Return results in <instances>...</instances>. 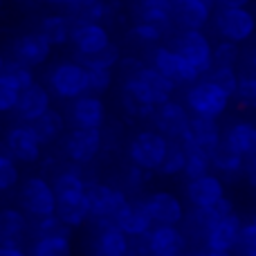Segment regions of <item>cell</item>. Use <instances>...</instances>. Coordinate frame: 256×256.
<instances>
[{"mask_svg":"<svg viewBox=\"0 0 256 256\" xmlns=\"http://www.w3.org/2000/svg\"><path fill=\"white\" fill-rule=\"evenodd\" d=\"M86 184L84 178L74 171H63L56 176L52 189L56 198V209L54 216L66 227H79L90 218L88 200H86Z\"/></svg>","mask_w":256,"mask_h":256,"instance_id":"6da1fadb","label":"cell"},{"mask_svg":"<svg viewBox=\"0 0 256 256\" xmlns=\"http://www.w3.org/2000/svg\"><path fill=\"white\" fill-rule=\"evenodd\" d=\"M86 200H88V212L94 222H115L117 214L126 207L128 198L124 191L115 186L102 184V182H90L86 184Z\"/></svg>","mask_w":256,"mask_h":256,"instance_id":"7a4b0ae2","label":"cell"},{"mask_svg":"<svg viewBox=\"0 0 256 256\" xmlns=\"http://www.w3.org/2000/svg\"><path fill=\"white\" fill-rule=\"evenodd\" d=\"M214 27L222 40L238 45L252 38L256 32V18L252 12H248V7H218L214 16Z\"/></svg>","mask_w":256,"mask_h":256,"instance_id":"3957f363","label":"cell"},{"mask_svg":"<svg viewBox=\"0 0 256 256\" xmlns=\"http://www.w3.org/2000/svg\"><path fill=\"white\" fill-rule=\"evenodd\" d=\"M168 140L160 135L158 130H142L132 137L130 146H128V155H130L132 166L142 168V171H158L160 164L166 153Z\"/></svg>","mask_w":256,"mask_h":256,"instance_id":"277c9868","label":"cell"},{"mask_svg":"<svg viewBox=\"0 0 256 256\" xmlns=\"http://www.w3.org/2000/svg\"><path fill=\"white\" fill-rule=\"evenodd\" d=\"M173 52H178L184 61H189L200 74H207L214 68L212 50L214 45L200 30H182L173 40Z\"/></svg>","mask_w":256,"mask_h":256,"instance_id":"5b68a950","label":"cell"},{"mask_svg":"<svg viewBox=\"0 0 256 256\" xmlns=\"http://www.w3.org/2000/svg\"><path fill=\"white\" fill-rule=\"evenodd\" d=\"M150 68L166 76L173 86H194L202 76L189 61H184L171 48H155V52L150 54Z\"/></svg>","mask_w":256,"mask_h":256,"instance_id":"8992f818","label":"cell"},{"mask_svg":"<svg viewBox=\"0 0 256 256\" xmlns=\"http://www.w3.org/2000/svg\"><path fill=\"white\" fill-rule=\"evenodd\" d=\"M230 97L225 92L212 86L209 81H196L189 90H186V106L194 112V117H209L216 120L227 110Z\"/></svg>","mask_w":256,"mask_h":256,"instance_id":"52a82bcc","label":"cell"},{"mask_svg":"<svg viewBox=\"0 0 256 256\" xmlns=\"http://www.w3.org/2000/svg\"><path fill=\"white\" fill-rule=\"evenodd\" d=\"M20 207L25 209L22 214H30L32 218H45L52 216L56 209V198L54 189L45 178H27L20 186Z\"/></svg>","mask_w":256,"mask_h":256,"instance_id":"ba28073f","label":"cell"},{"mask_svg":"<svg viewBox=\"0 0 256 256\" xmlns=\"http://www.w3.org/2000/svg\"><path fill=\"white\" fill-rule=\"evenodd\" d=\"M50 88L61 99H76L81 94H88V72L76 61L58 63L50 72Z\"/></svg>","mask_w":256,"mask_h":256,"instance_id":"9c48e42d","label":"cell"},{"mask_svg":"<svg viewBox=\"0 0 256 256\" xmlns=\"http://www.w3.org/2000/svg\"><path fill=\"white\" fill-rule=\"evenodd\" d=\"M4 148H7L9 158H14L16 162L34 164V162H38L43 144L38 142V137H36V132L32 130L30 124H20L7 130V135H4Z\"/></svg>","mask_w":256,"mask_h":256,"instance_id":"30bf717a","label":"cell"},{"mask_svg":"<svg viewBox=\"0 0 256 256\" xmlns=\"http://www.w3.org/2000/svg\"><path fill=\"white\" fill-rule=\"evenodd\" d=\"M148 256H182L186 250V236L178 225H158L144 236Z\"/></svg>","mask_w":256,"mask_h":256,"instance_id":"8fae6325","label":"cell"},{"mask_svg":"<svg viewBox=\"0 0 256 256\" xmlns=\"http://www.w3.org/2000/svg\"><path fill=\"white\" fill-rule=\"evenodd\" d=\"M104 144L102 128H74L66 137V153L72 162L88 164L99 155Z\"/></svg>","mask_w":256,"mask_h":256,"instance_id":"7c38bea8","label":"cell"},{"mask_svg":"<svg viewBox=\"0 0 256 256\" xmlns=\"http://www.w3.org/2000/svg\"><path fill=\"white\" fill-rule=\"evenodd\" d=\"M189 110L178 102H164L160 106H155L153 110V122L158 126V132L168 140H180L184 135V130L189 128Z\"/></svg>","mask_w":256,"mask_h":256,"instance_id":"4fadbf2b","label":"cell"},{"mask_svg":"<svg viewBox=\"0 0 256 256\" xmlns=\"http://www.w3.org/2000/svg\"><path fill=\"white\" fill-rule=\"evenodd\" d=\"M144 204L158 225H180L184 220V207L171 191H155L144 200Z\"/></svg>","mask_w":256,"mask_h":256,"instance_id":"5bb4252c","label":"cell"},{"mask_svg":"<svg viewBox=\"0 0 256 256\" xmlns=\"http://www.w3.org/2000/svg\"><path fill=\"white\" fill-rule=\"evenodd\" d=\"M50 54H52V48H50L48 40H45L38 32L22 34L12 43V56H14L12 61H18L27 68L43 66L50 58Z\"/></svg>","mask_w":256,"mask_h":256,"instance_id":"9a60e30c","label":"cell"},{"mask_svg":"<svg viewBox=\"0 0 256 256\" xmlns=\"http://www.w3.org/2000/svg\"><path fill=\"white\" fill-rule=\"evenodd\" d=\"M99 230L94 232L90 252L92 256H128L130 240L115 222H97Z\"/></svg>","mask_w":256,"mask_h":256,"instance_id":"2e32d148","label":"cell"},{"mask_svg":"<svg viewBox=\"0 0 256 256\" xmlns=\"http://www.w3.org/2000/svg\"><path fill=\"white\" fill-rule=\"evenodd\" d=\"M240 227H243V220H240L238 214H230V216H222L214 222L212 227L204 234V245L212 250H222V252H234L236 240H238Z\"/></svg>","mask_w":256,"mask_h":256,"instance_id":"e0dca14e","label":"cell"},{"mask_svg":"<svg viewBox=\"0 0 256 256\" xmlns=\"http://www.w3.org/2000/svg\"><path fill=\"white\" fill-rule=\"evenodd\" d=\"M186 198L196 209H209L225 198V184L218 176H200L196 180H189L186 184Z\"/></svg>","mask_w":256,"mask_h":256,"instance_id":"ac0fdd59","label":"cell"},{"mask_svg":"<svg viewBox=\"0 0 256 256\" xmlns=\"http://www.w3.org/2000/svg\"><path fill=\"white\" fill-rule=\"evenodd\" d=\"M70 40L74 45L76 56H86L106 48L110 43V36L102 22H81V25H72Z\"/></svg>","mask_w":256,"mask_h":256,"instance_id":"d6986e66","label":"cell"},{"mask_svg":"<svg viewBox=\"0 0 256 256\" xmlns=\"http://www.w3.org/2000/svg\"><path fill=\"white\" fill-rule=\"evenodd\" d=\"M115 225L124 232L128 238H140V236H146L153 230V218H150L144 200H135V202L128 200L126 207L117 214Z\"/></svg>","mask_w":256,"mask_h":256,"instance_id":"ffe728a7","label":"cell"},{"mask_svg":"<svg viewBox=\"0 0 256 256\" xmlns=\"http://www.w3.org/2000/svg\"><path fill=\"white\" fill-rule=\"evenodd\" d=\"M70 120L74 128H102L104 120H106V106H104L102 97L81 94V97L72 99Z\"/></svg>","mask_w":256,"mask_h":256,"instance_id":"44dd1931","label":"cell"},{"mask_svg":"<svg viewBox=\"0 0 256 256\" xmlns=\"http://www.w3.org/2000/svg\"><path fill=\"white\" fill-rule=\"evenodd\" d=\"M212 18V7L198 0H173L171 2V20L182 30H202Z\"/></svg>","mask_w":256,"mask_h":256,"instance_id":"7402d4cb","label":"cell"},{"mask_svg":"<svg viewBox=\"0 0 256 256\" xmlns=\"http://www.w3.org/2000/svg\"><path fill=\"white\" fill-rule=\"evenodd\" d=\"M16 115L20 117L22 122H27V124H32L34 120H38L43 112L50 110V92L43 88L40 84H32L30 88L20 90V94H18V102H16Z\"/></svg>","mask_w":256,"mask_h":256,"instance_id":"603a6c76","label":"cell"},{"mask_svg":"<svg viewBox=\"0 0 256 256\" xmlns=\"http://www.w3.org/2000/svg\"><path fill=\"white\" fill-rule=\"evenodd\" d=\"M180 142H189V144L212 153L222 142L220 126H218L216 120H209V117H194V120H189V128H186L184 135L180 137Z\"/></svg>","mask_w":256,"mask_h":256,"instance_id":"cb8c5ba5","label":"cell"},{"mask_svg":"<svg viewBox=\"0 0 256 256\" xmlns=\"http://www.w3.org/2000/svg\"><path fill=\"white\" fill-rule=\"evenodd\" d=\"M27 234V216L20 209H0V245H20Z\"/></svg>","mask_w":256,"mask_h":256,"instance_id":"d4e9b609","label":"cell"},{"mask_svg":"<svg viewBox=\"0 0 256 256\" xmlns=\"http://www.w3.org/2000/svg\"><path fill=\"white\" fill-rule=\"evenodd\" d=\"M171 2L173 0H135L132 14L137 22H155L162 27H171Z\"/></svg>","mask_w":256,"mask_h":256,"instance_id":"484cf974","label":"cell"},{"mask_svg":"<svg viewBox=\"0 0 256 256\" xmlns=\"http://www.w3.org/2000/svg\"><path fill=\"white\" fill-rule=\"evenodd\" d=\"M225 144L230 146L232 150H236L243 160L256 155V124H250V122H238V124H234L227 130Z\"/></svg>","mask_w":256,"mask_h":256,"instance_id":"4316f807","label":"cell"},{"mask_svg":"<svg viewBox=\"0 0 256 256\" xmlns=\"http://www.w3.org/2000/svg\"><path fill=\"white\" fill-rule=\"evenodd\" d=\"M70 32H72V22L68 16H45L38 25V34L48 40L50 48L54 45H66L70 40Z\"/></svg>","mask_w":256,"mask_h":256,"instance_id":"83f0119b","label":"cell"},{"mask_svg":"<svg viewBox=\"0 0 256 256\" xmlns=\"http://www.w3.org/2000/svg\"><path fill=\"white\" fill-rule=\"evenodd\" d=\"M30 126H32V130L36 132V137H38L40 144H52V142L63 132V128H66V122H63L61 112L50 108L48 112H43V115H40L38 120L32 122Z\"/></svg>","mask_w":256,"mask_h":256,"instance_id":"f1b7e54d","label":"cell"},{"mask_svg":"<svg viewBox=\"0 0 256 256\" xmlns=\"http://www.w3.org/2000/svg\"><path fill=\"white\" fill-rule=\"evenodd\" d=\"M182 148H184V176L189 180H196L200 176H207L209 168H212V158H209L207 150L198 148V146L189 144V142H180Z\"/></svg>","mask_w":256,"mask_h":256,"instance_id":"f546056e","label":"cell"},{"mask_svg":"<svg viewBox=\"0 0 256 256\" xmlns=\"http://www.w3.org/2000/svg\"><path fill=\"white\" fill-rule=\"evenodd\" d=\"M209 158H212V166L218 168L220 173H225V176H238L243 171V158L236 150H232L225 142H220L209 153Z\"/></svg>","mask_w":256,"mask_h":256,"instance_id":"4dcf8cb0","label":"cell"},{"mask_svg":"<svg viewBox=\"0 0 256 256\" xmlns=\"http://www.w3.org/2000/svg\"><path fill=\"white\" fill-rule=\"evenodd\" d=\"M30 256H72L70 236H43V238H34Z\"/></svg>","mask_w":256,"mask_h":256,"instance_id":"1f68e13d","label":"cell"},{"mask_svg":"<svg viewBox=\"0 0 256 256\" xmlns=\"http://www.w3.org/2000/svg\"><path fill=\"white\" fill-rule=\"evenodd\" d=\"M76 63L84 66L86 70H112L120 63V48L115 43H108L104 50L86 56H76Z\"/></svg>","mask_w":256,"mask_h":256,"instance_id":"d6a6232c","label":"cell"},{"mask_svg":"<svg viewBox=\"0 0 256 256\" xmlns=\"http://www.w3.org/2000/svg\"><path fill=\"white\" fill-rule=\"evenodd\" d=\"M212 86H216L220 92H225L227 97H234L236 94V86H238V74H236L234 68H225V66H216L207 72V79Z\"/></svg>","mask_w":256,"mask_h":256,"instance_id":"836d02e7","label":"cell"},{"mask_svg":"<svg viewBox=\"0 0 256 256\" xmlns=\"http://www.w3.org/2000/svg\"><path fill=\"white\" fill-rule=\"evenodd\" d=\"M106 14L104 0H84L81 4L72 7L70 22L72 25H81V22H99Z\"/></svg>","mask_w":256,"mask_h":256,"instance_id":"e575fe53","label":"cell"},{"mask_svg":"<svg viewBox=\"0 0 256 256\" xmlns=\"http://www.w3.org/2000/svg\"><path fill=\"white\" fill-rule=\"evenodd\" d=\"M158 171L162 176H178L184 171V148L180 142H168L166 153H164V160Z\"/></svg>","mask_w":256,"mask_h":256,"instance_id":"d590c367","label":"cell"},{"mask_svg":"<svg viewBox=\"0 0 256 256\" xmlns=\"http://www.w3.org/2000/svg\"><path fill=\"white\" fill-rule=\"evenodd\" d=\"M0 74L7 76L18 90H25L34 84V72H32V68L22 66V63H18V61H4V68Z\"/></svg>","mask_w":256,"mask_h":256,"instance_id":"8d00e7d4","label":"cell"},{"mask_svg":"<svg viewBox=\"0 0 256 256\" xmlns=\"http://www.w3.org/2000/svg\"><path fill=\"white\" fill-rule=\"evenodd\" d=\"M70 227H66L56 216H45V218H34V236L43 238V236H70Z\"/></svg>","mask_w":256,"mask_h":256,"instance_id":"74e56055","label":"cell"},{"mask_svg":"<svg viewBox=\"0 0 256 256\" xmlns=\"http://www.w3.org/2000/svg\"><path fill=\"white\" fill-rule=\"evenodd\" d=\"M18 162L9 158L7 150H0V191H9L18 184Z\"/></svg>","mask_w":256,"mask_h":256,"instance_id":"f35d334b","label":"cell"},{"mask_svg":"<svg viewBox=\"0 0 256 256\" xmlns=\"http://www.w3.org/2000/svg\"><path fill=\"white\" fill-rule=\"evenodd\" d=\"M212 58L214 66H225V68H234L236 61L240 58V50L236 43H230V40H220L216 48L212 50Z\"/></svg>","mask_w":256,"mask_h":256,"instance_id":"ab89813d","label":"cell"},{"mask_svg":"<svg viewBox=\"0 0 256 256\" xmlns=\"http://www.w3.org/2000/svg\"><path fill=\"white\" fill-rule=\"evenodd\" d=\"M166 32H168V27L155 25V22H135V27H132V36L140 43H146V45L160 43L166 36Z\"/></svg>","mask_w":256,"mask_h":256,"instance_id":"60d3db41","label":"cell"},{"mask_svg":"<svg viewBox=\"0 0 256 256\" xmlns=\"http://www.w3.org/2000/svg\"><path fill=\"white\" fill-rule=\"evenodd\" d=\"M88 72V94L102 97L112 86V70H86Z\"/></svg>","mask_w":256,"mask_h":256,"instance_id":"b9f144b4","label":"cell"},{"mask_svg":"<svg viewBox=\"0 0 256 256\" xmlns=\"http://www.w3.org/2000/svg\"><path fill=\"white\" fill-rule=\"evenodd\" d=\"M234 250L238 256H256V225L248 222V225L240 227V234Z\"/></svg>","mask_w":256,"mask_h":256,"instance_id":"7bdbcfd3","label":"cell"},{"mask_svg":"<svg viewBox=\"0 0 256 256\" xmlns=\"http://www.w3.org/2000/svg\"><path fill=\"white\" fill-rule=\"evenodd\" d=\"M216 220H218V216H216V212H214V207H209V209H194V214L189 216L191 230H194L196 234H200L202 238H204V234H207V230Z\"/></svg>","mask_w":256,"mask_h":256,"instance_id":"ee69618b","label":"cell"},{"mask_svg":"<svg viewBox=\"0 0 256 256\" xmlns=\"http://www.w3.org/2000/svg\"><path fill=\"white\" fill-rule=\"evenodd\" d=\"M236 99L245 106H256V76L243 74L238 76V86H236Z\"/></svg>","mask_w":256,"mask_h":256,"instance_id":"f6af8a7d","label":"cell"},{"mask_svg":"<svg viewBox=\"0 0 256 256\" xmlns=\"http://www.w3.org/2000/svg\"><path fill=\"white\" fill-rule=\"evenodd\" d=\"M18 94H20V90H18L7 76L0 74V112H12L14 108H16Z\"/></svg>","mask_w":256,"mask_h":256,"instance_id":"bcb514c9","label":"cell"},{"mask_svg":"<svg viewBox=\"0 0 256 256\" xmlns=\"http://www.w3.org/2000/svg\"><path fill=\"white\" fill-rule=\"evenodd\" d=\"M146 176H148V171H142V168H137V166H130V171H128V184L137 189L140 184L146 182Z\"/></svg>","mask_w":256,"mask_h":256,"instance_id":"7dc6e473","label":"cell"},{"mask_svg":"<svg viewBox=\"0 0 256 256\" xmlns=\"http://www.w3.org/2000/svg\"><path fill=\"white\" fill-rule=\"evenodd\" d=\"M243 168H245V178H248V182L256 189V155L248 158V162L243 164Z\"/></svg>","mask_w":256,"mask_h":256,"instance_id":"c3c4849f","label":"cell"},{"mask_svg":"<svg viewBox=\"0 0 256 256\" xmlns=\"http://www.w3.org/2000/svg\"><path fill=\"white\" fill-rule=\"evenodd\" d=\"M0 256H30L20 245H0Z\"/></svg>","mask_w":256,"mask_h":256,"instance_id":"681fc988","label":"cell"},{"mask_svg":"<svg viewBox=\"0 0 256 256\" xmlns=\"http://www.w3.org/2000/svg\"><path fill=\"white\" fill-rule=\"evenodd\" d=\"M194 256H234V254H232V252H222V250H212V248H207V245H204V248H200Z\"/></svg>","mask_w":256,"mask_h":256,"instance_id":"f907efd6","label":"cell"},{"mask_svg":"<svg viewBox=\"0 0 256 256\" xmlns=\"http://www.w3.org/2000/svg\"><path fill=\"white\" fill-rule=\"evenodd\" d=\"M216 2H220V7H248L252 0H216Z\"/></svg>","mask_w":256,"mask_h":256,"instance_id":"816d5d0a","label":"cell"},{"mask_svg":"<svg viewBox=\"0 0 256 256\" xmlns=\"http://www.w3.org/2000/svg\"><path fill=\"white\" fill-rule=\"evenodd\" d=\"M248 74L256 76V48L248 54Z\"/></svg>","mask_w":256,"mask_h":256,"instance_id":"f5cc1de1","label":"cell"},{"mask_svg":"<svg viewBox=\"0 0 256 256\" xmlns=\"http://www.w3.org/2000/svg\"><path fill=\"white\" fill-rule=\"evenodd\" d=\"M81 2H84V0H66V2H63V4H66V7H76V4H81Z\"/></svg>","mask_w":256,"mask_h":256,"instance_id":"db71d44e","label":"cell"},{"mask_svg":"<svg viewBox=\"0 0 256 256\" xmlns=\"http://www.w3.org/2000/svg\"><path fill=\"white\" fill-rule=\"evenodd\" d=\"M198 2H202V4H207V7H212V9H214V4H216V0H198Z\"/></svg>","mask_w":256,"mask_h":256,"instance_id":"11a10c76","label":"cell"},{"mask_svg":"<svg viewBox=\"0 0 256 256\" xmlns=\"http://www.w3.org/2000/svg\"><path fill=\"white\" fill-rule=\"evenodd\" d=\"M45 2H50V4H63L66 0H45Z\"/></svg>","mask_w":256,"mask_h":256,"instance_id":"9f6ffc18","label":"cell"},{"mask_svg":"<svg viewBox=\"0 0 256 256\" xmlns=\"http://www.w3.org/2000/svg\"><path fill=\"white\" fill-rule=\"evenodd\" d=\"M2 68H4V58L0 56V72H2Z\"/></svg>","mask_w":256,"mask_h":256,"instance_id":"6f0895ef","label":"cell"},{"mask_svg":"<svg viewBox=\"0 0 256 256\" xmlns=\"http://www.w3.org/2000/svg\"><path fill=\"white\" fill-rule=\"evenodd\" d=\"M252 225H256V214H254V218H252Z\"/></svg>","mask_w":256,"mask_h":256,"instance_id":"680465c9","label":"cell"}]
</instances>
